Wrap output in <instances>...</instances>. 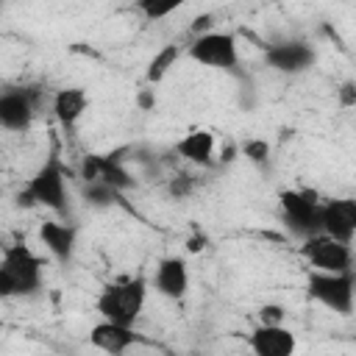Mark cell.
Listing matches in <instances>:
<instances>
[{
  "instance_id": "cell-1",
  "label": "cell",
  "mask_w": 356,
  "mask_h": 356,
  "mask_svg": "<svg viewBox=\"0 0 356 356\" xmlns=\"http://www.w3.org/2000/svg\"><path fill=\"white\" fill-rule=\"evenodd\" d=\"M42 284V259L22 242L8 245L0 259V298L33 295Z\"/></svg>"
},
{
  "instance_id": "cell-2",
  "label": "cell",
  "mask_w": 356,
  "mask_h": 356,
  "mask_svg": "<svg viewBox=\"0 0 356 356\" xmlns=\"http://www.w3.org/2000/svg\"><path fill=\"white\" fill-rule=\"evenodd\" d=\"M145 298H147V286H145L142 278L108 284V286L97 295V312H100L103 320H108V323L134 325L136 317H139L142 309H145Z\"/></svg>"
},
{
  "instance_id": "cell-3",
  "label": "cell",
  "mask_w": 356,
  "mask_h": 356,
  "mask_svg": "<svg viewBox=\"0 0 356 356\" xmlns=\"http://www.w3.org/2000/svg\"><path fill=\"white\" fill-rule=\"evenodd\" d=\"M19 203L25 206H44L53 211H64L67 209V178H64V167L56 156H50L28 181L25 197L19 195Z\"/></svg>"
},
{
  "instance_id": "cell-4",
  "label": "cell",
  "mask_w": 356,
  "mask_h": 356,
  "mask_svg": "<svg viewBox=\"0 0 356 356\" xmlns=\"http://www.w3.org/2000/svg\"><path fill=\"white\" fill-rule=\"evenodd\" d=\"M281 211L286 225L298 236H314L320 234V200L317 192L309 189H286L281 192Z\"/></svg>"
},
{
  "instance_id": "cell-5",
  "label": "cell",
  "mask_w": 356,
  "mask_h": 356,
  "mask_svg": "<svg viewBox=\"0 0 356 356\" xmlns=\"http://www.w3.org/2000/svg\"><path fill=\"white\" fill-rule=\"evenodd\" d=\"M300 256L314 267V273H348L350 270V245L337 242L325 234L306 236Z\"/></svg>"
},
{
  "instance_id": "cell-6",
  "label": "cell",
  "mask_w": 356,
  "mask_h": 356,
  "mask_svg": "<svg viewBox=\"0 0 356 356\" xmlns=\"http://www.w3.org/2000/svg\"><path fill=\"white\" fill-rule=\"evenodd\" d=\"M309 295L323 306L350 314L353 309V273H312L309 275Z\"/></svg>"
},
{
  "instance_id": "cell-7",
  "label": "cell",
  "mask_w": 356,
  "mask_h": 356,
  "mask_svg": "<svg viewBox=\"0 0 356 356\" xmlns=\"http://www.w3.org/2000/svg\"><path fill=\"white\" fill-rule=\"evenodd\" d=\"M189 56L203 64V67H214V70H234L239 64V50H236V39L225 31H209L203 36H197L189 44Z\"/></svg>"
},
{
  "instance_id": "cell-8",
  "label": "cell",
  "mask_w": 356,
  "mask_h": 356,
  "mask_svg": "<svg viewBox=\"0 0 356 356\" xmlns=\"http://www.w3.org/2000/svg\"><path fill=\"white\" fill-rule=\"evenodd\" d=\"M320 234L350 245L356 234V200L337 197V200L320 203Z\"/></svg>"
},
{
  "instance_id": "cell-9",
  "label": "cell",
  "mask_w": 356,
  "mask_h": 356,
  "mask_svg": "<svg viewBox=\"0 0 356 356\" xmlns=\"http://www.w3.org/2000/svg\"><path fill=\"white\" fill-rule=\"evenodd\" d=\"M33 114H36L33 92H28V89L0 92V128L14 131V134H22V131L31 128Z\"/></svg>"
},
{
  "instance_id": "cell-10",
  "label": "cell",
  "mask_w": 356,
  "mask_h": 356,
  "mask_svg": "<svg viewBox=\"0 0 356 356\" xmlns=\"http://www.w3.org/2000/svg\"><path fill=\"white\" fill-rule=\"evenodd\" d=\"M142 337L134 331V325H120V323H108V320H100L97 325H92L89 331V342L108 353V356H122L131 345H136Z\"/></svg>"
},
{
  "instance_id": "cell-11",
  "label": "cell",
  "mask_w": 356,
  "mask_h": 356,
  "mask_svg": "<svg viewBox=\"0 0 356 356\" xmlns=\"http://www.w3.org/2000/svg\"><path fill=\"white\" fill-rule=\"evenodd\" d=\"M264 61L278 72L295 75V72H303L314 64V50L306 42H281V44L267 47Z\"/></svg>"
},
{
  "instance_id": "cell-12",
  "label": "cell",
  "mask_w": 356,
  "mask_h": 356,
  "mask_svg": "<svg viewBox=\"0 0 356 356\" xmlns=\"http://www.w3.org/2000/svg\"><path fill=\"white\" fill-rule=\"evenodd\" d=\"M298 339L284 325H259L250 334V350L253 356H295Z\"/></svg>"
},
{
  "instance_id": "cell-13",
  "label": "cell",
  "mask_w": 356,
  "mask_h": 356,
  "mask_svg": "<svg viewBox=\"0 0 356 356\" xmlns=\"http://www.w3.org/2000/svg\"><path fill=\"white\" fill-rule=\"evenodd\" d=\"M153 284H156V292L170 298V300H181L189 289V270H186V261L178 259V256H167L156 264V275H153Z\"/></svg>"
},
{
  "instance_id": "cell-14",
  "label": "cell",
  "mask_w": 356,
  "mask_h": 356,
  "mask_svg": "<svg viewBox=\"0 0 356 356\" xmlns=\"http://www.w3.org/2000/svg\"><path fill=\"white\" fill-rule=\"evenodd\" d=\"M39 236H42L44 248H47L58 261H67V259L72 256V250H75V236H78V231H75L72 225L47 220V222H42Z\"/></svg>"
},
{
  "instance_id": "cell-15",
  "label": "cell",
  "mask_w": 356,
  "mask_h": 356,
  "mask_svg": "<svg viewBox=\"0 0 356 356\" xmlns=\"http://www.w3.org/2000/svg\"><path fill=\"white\" fill-rule=\"evenodd\" d=\"M89 106V95L78 86H67V89H58L56 97H53V114L61 125H75L81 120V114L86 111Z\"/></svg>"
},
{
  "instance_id": "cell-16",
  "label": "cell",
  "mask_w": 356,
  "mask_h": 356,
  "mask_svg": "<svg viewBox=\"0 0 356 356\" xmlns=\"http://www.w3.org/2000/svg\"><path fill=\"white\" fill-rule=\"evenodd\" d=\"M178 153L192 164H211L214 156V136L209 131H189L178 142Z\"/></svg>"
},
{
  "instance_id": "cell-17",
  "label": "cell",
  "mask_w": 356,
  "mask_h": 356,
  "mask_svg": "<svg viewBox=\"0 0 356 356\" xmlns=\"http://www.w3.org/2000/svg\"><path fill=\"white\" fill-rule=\"evenodd\" d=\"M178 56H181V47H178V44H164V47L150 58V64H147V81H150V83H159V81L170 72V67L178 61Z\"/></svg>"
},
{
  "instance_id": "cell-18",
  "label": "cell",
  "mask_w": 356,
  "mask_h": 356,
  "mask_svg": "<svg viewBox=\"0 0 356 356\" xmlns=\"http://www.w3.org/2000/svg\"><path fill=\"white\" fill-rule=\"evenodd\" d=\"M139 11H142L147 19H161V17H170L172 11H178V3H156V0H145V3H139Z\"/></svg>"
},
{
  "instance_id": "cell-19",
  "label": "cell",
  "mask_w": 356,
  "mask_h": 356,
  "mask_svg": "<svg viewBox=\"0 0 356 356\" xmlns=\"http://www.w3.org/2000/svg\"><path fill=\"white\" fill-rule=\"evenodd\" d=\"M86 197H89L95 206H108L111 197H114V189L106 186V184H100V181H92V184L86 186Z\"/></svg>"
},
{
  "instance_id": "cell-20",
  "label": "cell",
  "mask_w": 356,
  "mask_h": 356,
  "mask_svg": "<svg viewBox=\"0 0 356 356\" xmlns=\"http://www.w3.org/2000/svg\"><path fill=\"white\" fill-rule=\"evenodd\" d=\"M242 150H245V156H248L250 161H256V164L267 161V156H270V145H267L264 139H248V142L242 145Z\"/></svg>"
},
{
  "instance_id": "cell-21",
  "label": "cell",
  "mask_w": 356,
  "mask_h": 356,
  "mask_svg": "<svg viewBox=\"0 0 356 356\" xmlns=\"http://www.w3.org/2000/svg\"><path fill=\"white\" fill-rule=\"evenodd\" d=\"M259 317H261V325H281V306H261L259 309Z\"/></svg>"
},
{
  "instance_id": "cell-22",
  "label": "cell",
  "mask_w": 356,
  "mask_h": 356,
  "mask_svg": "<svg viewBox=\"0 0 356 356\" xmlns=\"http://www.w3.org/2000/svg\"><path fill=\"white\" fill-rule=\"evenodd\" d=\"M136 100H139V106H142L145 111L156 106V95H153V89H145V92H139V97H136Z\"/></svg>"
},
{
  "instance_id": "cell-23",
  "label": "cell",
  "mask_w": 356,
  "mask_h": 356,
  "mask_svg": "<svg viewBox=\"0 0 356 356\" xmlns=\"http://www.w3.org/2000/svg\"><path fill=\"white\" fill-rule=\"evenodd\" d=\"M203 242H206L203 236H195V239H189V250H200V248H203Z\"/></svg>"
},
{
  "instance_id": "cell-24",
  "label": "cell",
  "mask_w": 356,
  "mask_h": 356,
  "mask_svg": "<svg viewBox=\"0 0 356 356\" xmlns=\"http://www.w3.org/2000/svg\"><path fill=\"white\" fill-rule=\"evenodd\" d=\"M164 356H172V353H164Z\"/></svg>"
}]
</instances>
